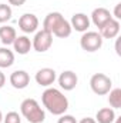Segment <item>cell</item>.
I'll return each instance as SVG.
<instances>
[{
    "label": "cell",
    "mask_w": 121,
    "mask_h": 123,
    "mask_svg": "<svg viewBox=\"0 0 121 123\" xmlns=\"http://www.w3.org/2000/svg\"><path fill=\"white\" fill-rule=\"evenodd\" d=\"M90 87L95 94L104 96V94H108V92L111 90L113 82H111V79L107 74L95 73V74L91 76V79H90Z\"/></svg>",
    "instance_id": "4"
},
{
    "label": "cell",
    "mask_w": 121,
    "mask_h": 123,
    "mask_svg": "<svg viewBox=\"0 0 121 123\" xmlns=\"http://www.w3.org/2000/svg\"><path fill=\"white\" fill-rule=\"evenodd\" d=\"M110 96H108V103L113 109H120L121 107V89H111L110 90Z\"/></svg>",
    "instance_id": "18"
},
{
    "label": "cell",
    "mask_w": 121,
    "mask_h": 123,
    "mask_svg": "<svg viewBox=\"0 0 121 123\" xmlns=\"http://www.w3.org/2000/svg\"><path fill=\"white\" fill-rule=\"evenodd\" d=\"M80 46L86 52H97L103 46V37L98 31H84L81 39H80Z\"/></svg>",
    "instance_id": "5"
},
{
    "label": "cell",
    "mask_w": 121,
    "mask_h": 123,
    "mask_svg": "<svg viewBox=\"0 0 121 123\" xmlns=\"http://www.w3.org/2000/svg\"><path fill=\"white\" fill-rule=\"evenodd\" d=\"M57 123H77V120L71 115H61L60 119L57 120Z\"/></svg>",
    "instance_id": "21"
},
{
    "label": "cell",
    "mask_w": 121,
    "mask_h": 123,
    "mask_svg": "<svg viewBox=\"0 0 121 123\" xmlns=\"http://www.w3.org/2000/svg\"><path fill=\"white\" fill-rule=\"evenodd\" d=\"M51 44H53V34L50 31L44 30V29L37 31L34 39H33V42H31V47L36 52H38V53L47 52L51 47Z\"/></svg>",
    "instance_id": "6"
},
{
    "label": "cell",
    "mask_w": 121,
    "mask_h": 123,
    "mask_svg": "<svg viewBox=\"0 0 121 123\" xmlns=\"http://www.w3.org/2000/svg\"><path fill=\"white\" fill-rule=\"evenodd\" d=\"M24 3H26V0H9V4H11V6H17V7L23 6Z\"/></svg>",
    "instance_id": "23"
},
{
    "label": "cell",
    "mask_w": 121,
    "mask_h": 123,
    "mask_svg": "<svg viewBox=\"0 0 121 123\" xmlns=\"http://www.w3.org/2000/svg\"><path fill=\"white\" fill-rule=\"evenodd\" d=\"M70 25H71V29H74L76 31L84 33V31L88 30V27H90V19L84 13H76V14H73Z\"/></svg>",
    "instance_id": "12"
},
{
    "label": "cell",
    "mask_w": 121,
    "mask_h": 123,
    "mask_svg": "<svg viewBox=\"0 0 121 123\" xmlns=\"http://www.w3.org/2000/svg\"><path fill=\"white\" fill-rule=\"evenodd\" d=\"M13 47L19 55H27L31 49V40L27 36H17L13 42Z\"/></svg>",
    "instance_id": "14"
},
{
    "label": "cell",
    "mask_w": 121,
    "mask_h": 123,
    "mask_svg": "<svg viewBox=\"0 0 121 123\" xmlns=\"http://www.w3.org/2000/svg\"><path fill=\"white\" fill-rule=\"evenodd\" d=\"M19 27L24 33H34L38 27V19L33 13H24L19 19Z\"/></svg>",
    "instance_id": "7"
},
{
    "label": "cell",
    "mask_w": 121,
    "mask_h": 123,
    "mask_svg": "<svg viewBox=\"0 0 121 123\" xmlns=\"http://www.w3.org/2000/svg\"><path fill=\"white\" fill-rule=\"evenodd\" d=\"M4 123H22V117L17 112H9L4 117H3Z\"/></svg>",
    "instance_id": "20"
},
{
    "label": "cell",
    "mask_w": 121,
    "mask_h": 123,
    "mask_svg": "<svg viewBox=\"0 0 121 123\" xmlns=\"http://www.w3.org/2000/svg\"><path fill=\"white\" fill-rule=\"evenodd\" d=\"M20 112L29 123H43L46 120V113L36 99H24L20 105Z\"/></svg>",
    "instance_id": "3"
},
{
    "label": "cell",
    "mask_w": 121,
    "mask_h": 123,
    "mask_svg": "<svg viewBox=\"0 0 121 123\" xmlns=\"http://www.w3.org/2000/svg\"><path fill=\"white\" fill-rule=\"evenodd\" d=\"M3 122V113H1V110H0V123Z\"/></svg>",
    "instance_id": "27"
},
{
    "label": "cell",
    "mask_w": 121,
    "mask_h": 123,
    "mask_svg": "<svg viewBox=\"0 0 121 123\" xmlns=\"http://www.w3.org/2000/svg\"><path fill=\"white\" fill-rule=\"evenodd\" d=\"M110 19H113V16H111L110 10H107L105 7H97V9H94L93 13H91V20H93V23H94L98 29H100L103 25H105Z\"/></svg>",
    "instance_id": "13"
},
{
    "label": "cell",
    "mask_w": 121,
    "mask_h": 123,
    "mask_svg": "<svg viewBox=\"0 0 121 123\" xmlns=\"http://www.w3.org/2000/svg\"><path fill=\"white\" fill-rule=\"evenodd\" d=\"M114 119H116V113H114L113 107H103L95 115V122L97 123H113Z\"/></svg>",
    "instance_id": "16"
},
{
    "label": "cell",
    "mask_w": 121,
    "mask_h": 123,
    "mask_svg": "<svg viewBox=\"0 0 121 123\" xmlns=\"http://www.w3.org/2000/svg\"><path fill=\"white\" fill-rule=\"evenodd\" d=\"M98 33L101 34L103 39H114L118 36L120 33V20H116V19H110L105 25H103Z\"/></svg>",
    "instance_id": "9"
},
{
    "label": "cell",
    "mask_w": 121,
    "mask_h": 123,
    "mask_svg": "<svg viewBox=\"0 0 121 123\" xmlns=\"http://www.w3.org/2000/svg\"><path fill=\"white\" fill-rule=\"evenodd\" d=\"M77 82H78V77L71 70H66L59 76V85L64 90H73L77 86Z\"/></svg>",
    "instance_id": "11"
},
{
    "label": "cell",
    "mask_w": 121,
    "mask_h": 123,
    "mask_svg": "<svg viewBox=\"0 0 121 123\" xmlns=\"http://www.w3.org/2000/svg\"><path fill=\"white\" fill-rule=\"evenodd\" d=\"M30 83V76L26 70H16L10 74V85L14 89H26Z\"/></svg>",
    "instance_id": "10"
},
{
    "label": "cell",
    "mask_w": 121,
    "mask_h": 123,
    "mask_svg": "<svg viewBox=\"0 0 121 123\" xmlns=\"http://www.w3.org/2000/svg\"><path fill=\"white\" fill-rule=\"evenodd\" d=\"M114 120H116V123H121V117H116Z\"/></svg>",
    "instance_id": "26"
},
{
    "label": "cell",
    "mask_w": 121,
    "mask_h": 123,
    "mask_svg": "<svg viewBox=\"0 0 121 123\" xmlns=\"http://www.w3.org/2000/svg\"><path fill=\"white\" fill-rule=\"evenodd\" d=\"M77 123H97V122H95V119H93V117H83L80 122H77Z\"/></svg>",
    "instance_id": "24"
},
{
    "label": "cell",
    "mask_w": 121,
    "mask_h": 123,
    "mask_svg": "<svg viewBox=\"0 0 121 123\" xmlns=\"http://www.w3.org/2000/svg\"><path fill=\"white\" fill-rule=\"evenodd\" d=\"M16 37H17V33H16L14 27H11V26H1L0 27V40L3 44H6V46L13 44Z\"/></svg>",
    "instance_id": "15"
},
{
    "label": "cell",
    "mask_w": 121,
    "mask_h": 123,
    "mask_svg": "<svg viewBox=\"0 0 121 123\" xmlns=\"http://www.w3.org/2000/svg\"><path fill=\"white\" fill-rule=\"evenodd\" d=\"M4 83H6V76H4V73L0 70V89L4 86Z\"/></svg>",
    "instance_id": "25"
},
{
    "label": "cell",
    "mask_w": 121,
    "mask_h": 123,
    "mask_svg": "<svg viewBox=\"0 0 121 123\" xmlns=\"http://www.w3.org/2000/svg\"><path fill=\"white\" fill-rule=\"evenodd\" d=\"M114 17H116V20L121 19V3H118L116 6V9H114Z\"/></svg>",
    "instance_id": "22"
},
{
    "label": "cell",
    "mask_w": 121,
    "mask_h": 123,
    "mask_svg": "<svg viewBox=\"0 0 121 123\" xmlns=\"http://www.w3.org/2000/svg\"><path fill=\"white\" fill-rule=\"evenodd\" d=\"M43 29L50 31L53 36L60 37V39H66L71 34V25L68 20H66L63 17V14L59 12H51L46 16L44 22H43Z\"/></svg>",
    "instance_id": "2"
},
{
    "label": "cell",
    "mask_w": 121,
    "mask_h": 123,
    "mask_svg": "<svg viewBox=\"0 0 121 123\" xmlns=\"http://www.w3.org/2000/svg\"><path fill=\"white\" fill-rule=\"evenodd\" d=\"M14 63V53L7 47H0V67L6 69Z\"/></svg>",
    "instance_id": "17"
},
{
    "label": "cell",
    "mask_w": 121,
    "mask_h": 123,
    "mask_svg": "<svg viewBox=\"0 0 121 123\" xmlns=\"http://www.w3.org/2000/svg\"><path fill=\"white\" fill-rule=\"evenodd\" d=\"M56 77H57V76H56L54 69H50V67H43V69H40V70L36 73V76H34L37 85L44 86V87H50V86L54 83Z\"/></svg>",
    "instance_id": "8"
},
{
    "label": "cell",
    "mask_w": 121,
    "mask_h": 123,
    "mask_svg": "<svg viewBox=\"0 0 121 123\" xmlns=\"http://www.w3.org/2000/svg\"><path fill=\"white\" fill-rule=\"evenodd\" d=\"M11 7L10 4H4L0 3V23H6L11 19Z\"/></svg>",
    "instance_id": "19"
},
{
    "label": "cell",
    "mask_w": 121,
    "mask_h": 123,
    "mask_svg": "<svg viewBox=\"0 0 121 123\" xmlns=\"http://www.w3.org/2000/svg\"><path fill=\"white\" fill-rule=\"evenodd\" d=\"M41 102H43V106L54 116L64 115L68 109V99L59 89H54V87H49L43 92Z\"/></svg>",
    "instance_id": "1"
}]
</instances>
